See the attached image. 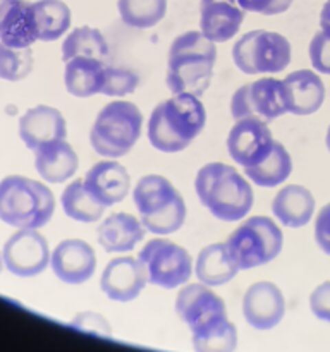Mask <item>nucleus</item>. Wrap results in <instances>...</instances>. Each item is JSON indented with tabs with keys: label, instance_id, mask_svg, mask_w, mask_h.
I'll return each mask as SVG.
<instances>
[{
	"label": "nucleus",
	"instance_id": "12",
	"mask_svg": "<svg viewBox=\"0 0 330 352\" xmlns=\"http://www.w3.org/2000/svg\"><path fill=\"white\" fill-rule=\"evenodd\" d=\"M274 136L267 122L260 119H239L229 131L227 150L241 167H253L268 157L274 148Z\"/></svg>",
	"mask_w": 330,
	"mask_h": 352
},
{
	"label": "nucleus",
	"instance_id": "18",
	"mask_svg": "<svg viewBox=\"0 0 330 352\" xmlns=\"http://www.w3.org/2000/svg\"><path fill=\"white\" fill-rule=\"evenodd\" d=\"M85 186L96 201L109 208L126 198L131 189V175L119 162L102 160L86 172Z\"/></svg>",
	"mask_w": 330,
	"mask_h": 352
},
{
	"label": "nucleus",
	"instance_id": "36",
	"mask_svg": "<svg viewBox=\"0 0 330 352\" xmlns=\"http://www.w3.org/2000/svg\"><path fill=\"white\" fill-rule=\"evenodd\" d=\"M239 3L246 12L275 16L285 12L291 7L292 0H239Z\"/></svg>",
	"mask_w": 330,
	"mask_h": 352
},
{
	"label": "nucleus",
	"instance_id": "5",
	"mask_svg": "<svg viewBox=\"0 0 330 352\" xmlns=\"http://www.w3.org/2000/svg\"><path fill=\"white\" fill-rule=\"evenodd\" d=\"M133 199L144 229L167 236L184 226L186 203L170 181L158 174L144 175L133 189Z\"/></svg>",
	"mask_w": 330,
	"mask_h": 352
},
{
	"label": "nucleus",
	"instance_id": "35",
	"mask_svg": "<svg viewBox=\"0 0 330 352\" xmlns=\"http://www.w3.org/2000/svg\"><path fill=\"white\" fill-rule=\"evenodd\" d=\"M309 60L322 74H330V34L318 31L309 43Z\"/></svg>",
	"mask_w": 330,
	"mask_h": 352
},
{
	"label": "nucleus",
	"instance_id": "8",
	"mask_svg": "<svg viewBox=\"0 0 330 352\" xmlns=\"http://www.w3.org/2000/svg\"><path fill=\"white\" fill-rule=\"evenodd\" d=\"M232 58L244 74L280 72L291 62V43L284 34L275 31H248L234 43Z\"/></svg>",
	"mask_w": 330,
	"mask_h": 352
},
{
	"label": "nucleus",
	"instance_id": "9",
	"mask_svg": "<svg viewBox=\"0 0 330 352\" xmlns=\"http://www.w3.org/2000/svg\"><path fill=\"white\" fill-rule=\"evenodd\" d=\"M138 258L146 268L148 282L162 289L184 285L192 274V260L188 251L168 239H151Z\"/></svg>",
	"mask_w": 330,
	"mask_h": 352
},
{
	"label": "nucleus",
	"instance_id": "3",
	"mask_svg": "<svg viewBox=\"0 0 330 352\" xmlns=\"http://www.w3.org/2000/svg\"><path fill=\"white\" fill-rule=\"evenodd\" d=\"M195 189L203 206L215 219L236 222L253 208V189L244 175L230 165L212 162L203 165L195 179Z\"/></svg>",
	"mask_w": 330,
	"mask_h": 352
},
{
	"label": "nucleus",
	"instance_id": "11",
	"mask_svg": "<svg viewBox=\"0 0 330 352\" xmlns=\"http://www.w3.org/2000/svg\"><path fill=\"white\" fill-rule=\"evenodd\" d=\"M3 263L17 277H36L50 263L48 241L36 229H19L3 244Z\"/></svg>",
	"mask_w": 330,
	"mask_h": 352
},
{
	"label": "nucleus",
	"instance_id": "30",
	"mask_svg": "<svg viewBox=\"0 0 330 352\" xmlns=\"http://www.w3.org/2000/svg\"><path fill=\"white\" fill-rule=\"evenodd\" d=\"M60 203L69 219L82 223L96 222L102 219L107 210L102 203L93 198L82 179H76L64 189Z\"/></svg>",
	"mask_w": 330,
	"mask_h": 352
},
{
	"label": "nucleus",
	"instance_id": "41",
	"mask_svg": "<svg viewBox=\"0 0 330 352\" xmlns=\"http://www.w3.org/2000/svg\"><path fill=\"white\" fill-rule=\"evenodd\" d=\"M17 2H19V0H0V24H2V21L6 19L7 14L10 12V9H12Z\"/></svg>",
	"mask_w": 330,
	"mask_h": 352
},
{
	"label": "nucleus",
	"instance_id": "19",
	"mask_svg": "<svg viewBox=\"0 0 330 352\" xmlns=\"http://www.w3.org/2000/svg\"><path fill=\"white\" fill-rule=\"evenodd\" d=\"M19 136L30 150H38L41 144L50 141L65 140L67 126L65 119L57 109L48 105H38L26 110L19 120Z\"/></svg>",
	"mask_w": 330,
	"mask_h": 352
},
{
	"label": "nucleus",
	"instance_id": "16",
	"mask_svg": "<svg viewBox=\"0 0 330 352\" xmlns=\"http://www.w3.org/2000/svg\"><path fill=\"white\" fill-rule=\"evenodd\" d=\"M243 313L253 329L270 330L277 327L285 313V301L280 289L265 280L250 285L243 298Z\"/></svg>",
	"mask_w": 330,
	"mask_h": 352
},
{
	"label": "nucleus",
	"instance_id": "26",
	"mask_svg": "<svg viewBox=\"0 0 330 352\" xmlns=\"http://www.w3.org/2000/svg\"><path fill=\"white\" fill-rule=\"evenodd\" d=\"M36 40L33 2L19 0L0 24V43L12 48H30Z\"/></svg>",
	"mask_w": 330,
	"mask_h": 352
},
{
	"label": "nucleus",
	"instance_id": "29",
	"mask_svg": "<svg viewBox=\"0 0 330 352\" xmlns=\"http://www.w3.org/2000/svg\"><path fill=\"white\" fill-rule=\"evenodd\" d=\"M109 52V43L102 31L91 26H81L72 30L62 43V60L67 62L76 57H89L105 62Z\"/></svg>",
	"mask_w": 330,
	"mask_h": 352
},
{
	"label": "nucleus",
	"instance_id": "24",
	"mask_svg": "<svg viewBox=\"0 0 330 352\" xmlns=\"http://www.w3.org/2000/svg\"><path fill=\"white\" fill-rule=\"evenodd\" d=\"M105 62L98 58H71L65 62V89L78 98H88L96 93H102L103 85H105Z\"/></svg>",
	"mask_w": 330,
	"mask_h": 352
},
{
	"label": "nucleus",
	"instance_id": "17",
	"mask_svg": "<svg viewBox=\"0 0 330 352\" xmlns=\"http://www.w3.org/2000/svg\"><path fill=\"white\" fill-rule=\"evenodd\" d=\"M246 10L239 0H201L199 2V28L213 43H223L234 38L244 21Z\"/></svg>",
	"mask_w": 330,
	"mask_h": 352
},
{
	"label": "nucleus",
	"instance_id": "2",
	"mask_svg": "<svg viewBox=\"0 0 330 352\" xmlns=\"http://www.w3.org/2000/svg\"><path fill=\"white\" fill-rule=\"evenodd\" d=\"M206 124L201 100L192 95H174L158 103L148 120V141L162 153L186 150Z\"/></svg>",
	"mask_w": 330,
	"mask_h": 352
},
{
	"label": "nucleus",
	"instance_id": "27",
	"mask_svg": "<svg viewBox=\"0 0 330 352\" xmlns=\"http://www.w3.org/2000/svg\"><path fill=\"white\" fill-rule=\"evenodd\" d=\"M33 14L38 40L41 41L58 40L71 26V9L62 0H36Z\"/></svg>",
	"mask_w": 330,
	"mask_h": 352
},
{
	"label": "nucleus",
	"instance_id": "37",
	"mask_svg": "<svg viewBox=\"0 0 330 352\" xmlns=\"http://www.w3.org/2000/svg\"><path fill=\"white\" fill-rule=\"evenodd\" d=\"M309 306L316 318L330 322V282H323L309 296Z\"/></svg>",
	"mask_w": 330,
	"mask_h": 352
},
{
	"label": "nucleus",
	"instance_id": "10",
	"mask_svg": "<svg viewBox=\"0 0 330 352\" xmlns=\"http://www.w3.org/2000/svg\"><path fill=\"white\" fill-rule=\"evenodd\" d=\"M287 113L284 86L275 78H263L243 85L230 98L232 119H260L272 122Z\"/></svg>",
	"mask_w": 330,
	"mask_h": 352
},
{
	"label": "nucleus",
	"instance_id": "32",
	"mask_svg": "<svg viewBox=\"0 0 330 352\" xmlns=\"http://www.w3.org/2000/svg\"><path fill=\"white\" fill-rule=\"evenodd\" d=\"M196 352H234L237 346L236 327L229 320L215 323L205 330L192 333Z\"/></svg>",
	"mask_w": 330,
	"mask_h": 352
},
{
	"label": "nucleus",
	"instance_id": "6",
	"mask_svg": "<svg viewBox=\"0 0 330 352\" xmlns=\"http://www.w3.org/2000/svg\"><path fill=\"white\" fill-rule=\"evenodd\" d=\"M143 129V113L134 103L117 100L103 107L89 131L93 150L105 158H120L138 143Z\"/></svg>",
	"mask_w": 330,
	"mask_h": 352
},
{
	"label": "nucleus",
	"instance_id": "40",
	"mask_svg": "<svg viewBox=\"0 0 330 352\" xmlns=\"http://www.w3.org/2000/svg\"><path fill=\"white\" fill-rule=\"evenodd\" d=\"M320 26H322V31L330 34V0H327L325 6L322 7V12H320Z\"/></svg>",
	"mask_w": 330,
	"mask_h": 352
},
{
	"label": "nucleus",
	"instance_id": "21",
	"mask_svg": "<svg viewBox=\"0 0 330 352\" xmlns=\"http://www.w3.org/2000/svg\"><path fill=\"white\" fill-rule=\"evenodd\" d=\"M143 222L131 213H112L96 229L98 244L107 253H127L144 239Z\"/></svg>",
	"mask_w": 330,
	"mask_h": 352
},
{
	"label": "nucleus",
	"instance_id": "20",
	"mask_svg": "<svg viewBox=\"0 0 330 352\" xmlns=\"http://www.w3.org/2000/svg\"><path fill=\"white\" fill-rule=\"evenodd\" d=\"M285 103L287 112L294 116H311L322 107L325 100V86L316 72L301 69L284 78Z\"/></svg>",
	"mask_w": 330,
	"mask_h": 352
},
{
	"label": "nucleus",
	"instance_id": "1",
	"mask_svg": "<svg viewBox=\"0 0 330 352\" xmlns=\"http://www.w3.org/2000/svg\"><path fill=\"white\" fill-rule=\"evenodd\" d=\"M217 47L201 31H186L172 41L167 60V86L174 95L201 96L208 89Z\"/></svg>",
	"mask_w": 330,
	"mask_h": 352
},
{
	"label": "nucleus",
	"instance_id": "31",
	"mask_svg": "<svg viewBox=\"0 0 330 352\" xmlns=\"http://www.w3.org/2000/svg\"><path fill=\"white\" fill-rule=\"evenodd\" d=\"M124 24L138 30L153 28L167 14V0H117Z\"/></svg>",
	"mask_w": 330,
	"mask_h": 352
},
{
	"label": "nucleus",
	"instance_id": "42",
	"mask_svg": "<svg viewBox=\"0 0 330 352\" xmlns=\"http://www.w3.org/2000/svg\"><path fill=\"white\" fill-rule=\"evenodd\" d=\"M325 144H327V148H329V151H330V126H329V129H327V138H325Z\"/></svg>",
	"mask_w": 330,
	"mask_h": 352
},
{
	"label": "nucleus",
	"instance_id": "28",
	"mask_svg": "<svg viewBox=\"0 0 330 352\" xmlns=\"http://www.w3.org/2000/svg\"><path fill=\"white\" fill-rule=\"evenodd\" d=\"M292 172V158L284 144L275 141L274 148L265 160L253 167L244 168V175L261 188H275L282 184Z\"/></svg>",
	"mask_w": 330,
	"mask_h": 352
},
{
	"label": "nucleus",
	"instance_id": "14",
	"mask_svg": "<svg viewBox=\"0 0 330 352\" xmlns=\"http://www.w3.org/2000/svg\"><path fill=\"white\" fill-rule=\"evenodd\" d=\"M148 284L146 268L140 258L120 256L107 263L100 278L105 296L117 302H129L143 292Z\"/></svg>",
	"mask_w": 330,
	"mask_h": 352
},
{
	"label": "nucleus",
	"instance_id": "13",
	"mask_svg": "<svg viewBox=\"0 0 330 352\" xmlns=\"http://www.w3.org/2000/svg\"><path fill=\"white\" fill-rule=\"evenodd\" d=\"M175 311L192 333L227 318L223 301L205 284L184 285L175 298Z\"/></svg>",
	"mask_w": 330,
	"mask_h": 352
},
{
	"label": "nucleus",
	"instance_id": "39",
	"mask_svg": "<svg viewBox=\"0 0 330 352\" xmlns=\"http://www.w3.org/2000/svg\"><path fill=\"white\" fill-rule=\"evenodd\" d=\"M74 325L79 327V329L89 330V332L103 333V336H109L110 333L109 323H107L100 315H95V313H85V315H79L78 318L74 320Z\"/></svg>",
	"mask_w": 330,
	"mask_h": 352
},
{
	"label": "nucleus",
	"instance_id": "25",
	"mask_svg": "<svg viewBox=\"0 0 330 352\" xmlns=\"http://www.w3.org/2000/svg\"><path fill=\"white\" fill-rule=\"evenodd\" d=\"M195 274L201 284L208 287H219L232 280L239 274V267L230 258L227 244L213 243L199 251Z\"/></svg>",
	"mask_w": 330,
	"mask_h": 352
},
{
	"label": "nucleus",
	"instance_id": "23",
	"mask_svg": "<svg viewBox=\"0 0 330 352\" xmlns=\"http://www.w3.org/2000/svg\"><path fill=\"white\" fill-rule=\"evenodd\" d=\"M272 212L282 226L299 229L311 220L315 213V198L309 189L298 184H289L275 195L272 201Z\"/></svg>",
	"mask_w": 330,
	"mask_h": 352
},
{
	"label": "nucleus",
	"instance_id": "4",
	"mask_svg": "<svg viewBox=\"0 0 330 352\" xmlns=\"http://www.w3.org/2000/svg\"><path fill=\"white\" fill-rule=\"evenodd\" d=\"M55 212L50 189L34 179L7 175L0 181V220L16 229H40Z\"/></svg>",
	"mask_w": 330,
	"mask_h": 352
},
{
	"label": "nucleus",
	"instance_id": "22",
	"mask_svg": "<svg viewBox=\"0 0 330 352\" xmlns=\"http://www.w3.org/2000/svg\"><path fill=\"white\" fill-rule=\"evenodd\" d=\"M78 155L65 140L50 141L34 150V167L47 182L67 181L78 170Z\"/></svg>",
	"mask_w": 330,
	"mask_h": 352
},
{
	"label": "nucleus",
	"instance_id": "38",
	"mask_svg": "<svg viewBox=\"0 0 330 352\" xmlns=\"http://www.w3.org/2000/svg\"><path fill=\"white\" fill-rule=\"evenodd\" d=\"M315 241L320 250L330 256V203L323 206L316 215Z\"/></svg>",
	"mask_w": 330,
	"mask_h": 352
},
{
	"label": "nucleus",
	"instance_id": "33",
	"mask_svg": "<svg viewBox=\"0 0 330 352\" xmlns=\"http://www.w3.org/2000/svg\"><path fill=\"white\" fill-rule=\"evenodd\" d=\"M33 64L31 48H12L0 43V79L21 81L33 71Z\"/></svg>",
	"mask_w": 330,
	"mask_h": 352
},
{
	"label": "nucleus",
	"instance_id": "15",
	"mask_svg": "<svg viewBox=\"0 0 330 352\" xmlns=\"http://www.w3.org/2000/svg\"><path fill=\"white\" fill-rule=\"evenodd\" d=\"M55 277L69 285L88 282L96 270L95 250L86 241L65 239L57 244L50 256Z\"/></svg>",
	"mask_w": 330,
	"mask_h": 352
},
{
	"label": "nucleus",
	"instance_id": "43",
	"mask_svg": "<svg viewBox=\"0 0 330 352\" xmlns=\"http://www.w3.org/2000/svg\"><path fill=\"white\" fill-rule=\"evenodd\" d=\"M3 256H2V253H0V274H2V268H3Z\"/></svg>",
	"mask_w": 330,
	"mask_h": 352
},
{
	"label": "nucleus",
	"instance_id": "34",
	"mask_svg": "<svg viewBox=\"0 0 330 352\" xmlns=\"http://www.w3.org/2000/svg\"><path fill=\"white\" fill-rule=\"evenodd\" d=\"M140 85V78L131 69L107 67L105 85L102 95L107 96H126L131 95Z\"/></svg>",
	"mask_w": 330,
	"mask_h": 352
},
{
	"label": "nucleus",
	"instance_id": "7",
	"mask_svg": "<svg viewBox=\"0 0 330 352\" xmlns=\"http://www.w3.org/2000/svg\"><path fill=\"white\" fill-rule=\"evenodd\" d=\"M227 250L239 270L261 267L280 254L284 236L270 217H250L227 239Z\"/></svg>",
	"mask_w": 330,
	"mask_h": 352
}]
</instances>
